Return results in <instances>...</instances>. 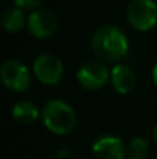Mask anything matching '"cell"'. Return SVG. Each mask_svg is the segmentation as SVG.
I'll return each mask as SVG.
<instances>
[{
	"instance_id": "cell-8",
	"label": "cell",
	"mask_w": 157,
	"mask_h": 159,
	"mask_svg": "<svg viewBox=\"0 0 157 159\" xmlns=\"http://www.w3.org/2000/svg\"><path fill=\"white\" fill-rule=\"evenodd\" d=\"M93 153L97 159H125L126 147L117 136H102L93 144Z\"/></svg>"
},
{
	"instance_id": "cell-2",
	"label": "cell",
	"mask_w": 157,
	"mask_h": 159,
	"mask_svg": "<svg viewBox=\"0 0 157 159\" xmlns=\"http://www.w3.org/2000/svg\"><path fill=\"white\" fill-rule=\"evenodd\" d=\"M42 120L52 134L66 136L76 128L77 116L69 104L62 99H52L46 102L42 110Z\"/></svg>"
},
{
	"instance_id": "cell-15",
	"label": "cell",
	"mask_w": 157,
	"mask_h": 159,
	"mask_svg": "<svg viewBox=\"0 0 157 159\" xmlns=\"http://www.w3.org/2000/svg\"><path fill=\"white\" fill-rule=\"evenodd\" d=\"M153 138H154V142L157 144V124H156V127H154V130H153Z\"/></svg>"
},
{
	"instance_id": "cell-10",
	"label": "cell",
	"mask_w": 157,
	"mask_h": 159,
	"mask_svg": "<svg viewBox=\"0 0 157 159\" xmlns=\"http://www.w3.org/2000/svg\"><path fill=\"white\" fill-rule=\"evenodd\" d=\"M28 17H25V9L19 6L8 8L2 16V26L6 33H19L26 25Z\"/></svg>"
},
{
	"instance_id": "cell-1",
	"label": "cell",
	"mask_w": 157,
	"mask_h": 159,
	"mask_svg": "<svg viewBox=\"0 0 157 159\" xmlns=\"http://www.w3.org/2000/svg\"><path fill=\"white\" fill-rule=\"evenodd\" d=\"M91 47L99 60L106 63H120L129 50L125 33L114 25H103L96 30L91 39Z\"/></svg>"
},
{
	"instance_id": "cell-6",
	"label": "cell",
	"mask_w": 157,
	"mask_h": 159,
	"mask_svg": "<svg viewBox=\"0 0 157 159\" xmlns=\"http://www.w3.org/2000/svg\"><path fill=\"white\" fill-rule=\"evenodd\" d=\"M33 73L43 85H57L65 74L62 60L54 54H40L33 63Z\"/></svg>"
},
{
	"instance_id": "cell-9",
	"label": "cell",
	"mask_w": 157,
	"mask_h": 159,
	"mask_svg": "<svg viewBox=\"0 0 157 159\" xmlns=\"http://www.w3.org/2000/svg\"><path fill=\"white\" fill-rule=\"evenodd\" d=\"M111 85L119 94H129L137 85L136 73L126 63H116L111 68Z\"/></svg>"
},
{
	"instance_id": "cell-14",
	"label": "cell",
	"mask_w": 157,
	"mask_h": 159,
	"mask_svg": "<svg viewBox=\"0 0 157 159\" xmlns=\"http://www.w3.org/2000/svg\"><path fill=\"white\" fill-rule=\"evenodd\" d=\"M153 80H154V84H156V87H157V63L154 65V68H153Z\"/></svg>"
},
{
	"instance_id": "cell-12",
	"label": "cell",
	"mask_w": 157,
	"mask_h": 159,
	"mask_svg": "<svg viewBox=\"0 0 157 159\" xmlns=\"http://www.w3.org/2000/svg\"><path fill=\"white\" fill-rule=\"evenodd\" d=\"M150 155V144L143 138H133L126 147L128 159H146Z\"/></svg>"
},
{
	"instance_id": "cell-7",
	"label": "cell",
	"mask_w": 157,
	"mask_h": 159,
	"mask_svg": "<svg viewBox=\"0 0 157 159\" xmlns=\"http://www.w3.org/2000/svg\"><path fill=\"white\" fill-rule=\"evenodd\" d=\"M26 28L29 34L36 39H40V40L50 39L54 36L57 30V17L50 9L37 8L28 16Z\"/></svg>"
},
{
	"instance_id": "cell-13",
	"label": "cell",
	"mask_w": 157,
	"mask_h": 159,
	"mask_svg": "<svg viewBox=\"0 0 157 159\" xmlns=\"http://www.w3.org/2000/svg\"><path fill=\"white\" fill-rule=\"evenodd\" d=\"M15 6L22 8V9H36L43 0H12Z\"/></svg>"
},
{
	"instance_id": "cell-3",
	"label": "cell",
	"mask_w": 157,
	"mask_h": 159,
	"mask_svg": "<svg viewBox=\"0 0 157 159\" xmlns=\"http://www.w3.org/2000/svg\"><path fill=\"white\" fill-rule=\"evenodd\" d=\"M126 19L134 30L151 31L157 25V3L154 0H131L126 8Z\"/></svg>"
},
{
	"instance_id": "cell-4",
	"label": "cell",
	"mask_w": 157,
	"mask_h": 159,
	"mask_svg": "<svg viewBox=\"0 0 157 159\" xmlns=\"http://www.w3.org/2000/svg\"><path fill=\"white\" fill-rule=\"evenodd\" d=\"M2 84L14 93H23L31 85V73L25 63L15 59H8L0 66Z\"/></svg>"
},
{
	"instance_id": "cell-5",
	"label": "cell",
	"mask_w": 157,
	"mask_h": 159,
	"mask_svg": "<svg viewBox=\"0 0 157 159\" xmlns=\"http://www.w3.org/2000/svg\"><path fill=\"white\" fill-rule=\"evenodd\" d=\"M77 80L85 90L97 91L111 80V71L102 60H89L80 65L77 71Z\"/></svg>"
},
{
	"instance_id": "cell-11",
	"label": "cell",
	"mask_w": 157,
	"mask_h": 159,
	"mask_svg": "<svg viewBox=\"0 0 157 159\" xmlns=\"http://www.w3.org/2000/svg\"><path fill=\"white\" fill-rule=\"evenodd\" d=\"M40 114L42 113H40L39 107L36 105L34 102H31V101H19L15 105L12 107V117L19 124H23V125L36 122Z\"/></svg>"
}]
</instances>
